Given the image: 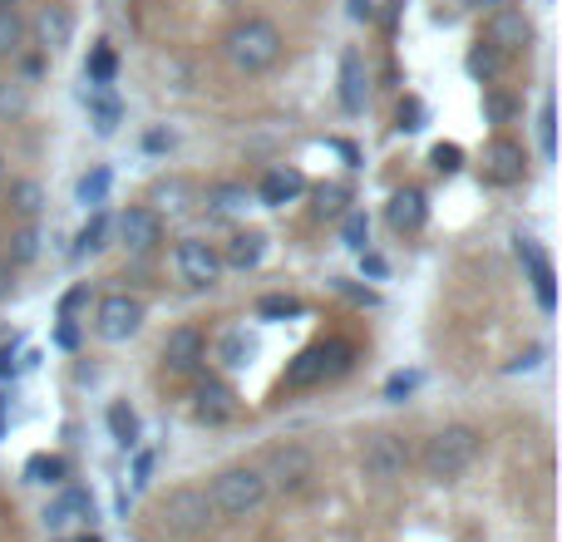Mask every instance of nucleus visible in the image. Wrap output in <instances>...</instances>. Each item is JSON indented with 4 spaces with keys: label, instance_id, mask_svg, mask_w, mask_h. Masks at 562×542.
<instances>
[{
    "label": "nucleus",
    "instance_id": "obj_34",
    "mask_svg": "<svg viewBox=\"0 0 562 542\" xmlns=\"http://www.w3.org/2000/svg\"><path fill=\"white\" fill-rule=\"evenodd\" d=\"M252 360V340L243 336V330H233V336L223 340V365H247Z\"/></svg>",
    "mask_w": 562,
    "mask_h": 542
},
{
    "label": "nucleus",
    "instance_id": "obj_1",
    "mask_svg": "<svg viewBox=\"0 0 562 542\" xmlns=\"http://www.w3.org/2000/svg\"><path fill=\"white\" fill-rule=\"evenodd\" d=\"M223 55L237 75H267L281 59V30L272 20H243V25L227 30Z\"/></svg>",
    "mask_w": 562,
    "mask_h": 542
},
{
    "label": "nucleus",
    "instance_id": "obj_44",
    "mask_svg": "<svg viewBox=\"0 0 562 542\" xmlns=\"http://www.w3.org/2000/svg\"><path fill=\"white\" fill-rule=\"evenodd\" d=\"M10 286H15V267L0 257V296H10Z\"/></svg>",
    "mask_w": 562,
    "mask_h": 542
},
{
    "label": "nucleus",
    "instance_id": "obj_11",
    "mask_svg": "<svg viewBox=\"0 0 562 542\" xmlns=\"http://www.w3.org/2000/svg\"><path fill=\"white\" fill-rule=\"evenodd\" d=\"M203 355H207V340L198 326H178L164 336V365L173 370V375H193V370L203 365Z\"/></svg>",
    "mask_w": 562,
    "mask_h": 542
},
{
    "label": "nucleus",
    "instance_id": "obj_46",
    "mask_svg": "<svg viewBox=\"0 0 562 542\" xmlns=\"http://www.w3.org/2000/svg\"><path fill=\"white\" fill-rule=\"evenodd\" d=\"M474 10H484V15H494V10H504V5H514V0H469Z\"/></svg>",
    "mask_w": 562,
    "mask_h": 542
},
{
    "label": "nucleus",
    "instance_id": "obj_32",
    "mask_svg": "<svg viewBox=\"0 0 562 542\" xmlns=\"http://www.w3.org/2000/svg\"><path fill=\"white\" fill-rule=\"evenodd\" d=\"M346 213V188H316V217H340Z\"/></svg>",
    "mask_w": 562,
    "mask_h": 542
},
{
    "label": "nucleus",
    "instance_id": "obj_37",
    "mask_svg": "<svg viewBox=\"0 0 562 542\" xmlns=\"http://www.w3.org/2000/svg\"><path fill=\"white\" fill-rule=\"evenodd\" d=\"M459 158H464V154H459L454 144H439L435 154H429V163H435L439 173H459Z\"/></svg>",
    "mask_w": 562,
    "mask_h": 542
},
{
    "label": "nucleus",
    "instance_id": "obj_40",
    "mask_svg": "<svg viewBox=\"0 0 562 542\" xmlns=\"http://www.w3.org/2000/svg\"><path fill=\"white\" fill-rule=\"evenodd\" d=\"M484 114L504 124V118H514V99H504V94H484Z\"/></svg>",
    "mask_w": 562,
    "mask_h": 542
},
{
    "label": "nucleus",
    "instance_id": "obj_9",
    "mask_svg": "<svg viewBox=\"0 0 562 542\" xmlns=\"http://www.w3.org/2000/svg\"><path fill=\"white\" fill-rule=\"evenodd\" d=\"M173 267L188 286H213V281L223 276V252H217L213 242H203V237H183V242L173 247Z\"/></svg>",
    "mask_w": 562,
    "mask_h": 542
},
{
    "label": "nucleus",
    "instance_id": "obj_8",
    "mask_svg": "<svg viewBox=\"0 0 562 542\" xmlns=\"http://www.w3.org/2000/svg\"><path fill=\"white\" fill-rule=\"evenodd\" d=\"M311 468H316L311 449H301V444H281V449H272V454H267L262 478H267V488H277V494H296V488H306Z\"/></svg>",
    "mask_w": 562,
    "mask_h": 542
},
{
    "label": "nucleus",
    "instance_id": "obj_33",
    "mask_svg": "<svg viewBox=\"0 0 562 542\" xmlns=\"http://www.w3.org/2000/svg\"><path fill=\"white\" fill-rule=\"evenodd\" d=\"M340 217H346V247H350V252H366V242H370L366 213H340Z\"/></svg>",
    "mask_w": 562,
    "mask_h": 542
},
{
    "label": "nucleus",
    "instance_id": "obj_20",
    "mask_svg": "<svg viewBox=\"0 0 562 542\" xmlns=\"http://www.w3.org/2000/svg\"><path fill=\"white\" fill-rule=\"evenodd\" d=\"M262 252H267V237H262V233H237L233 242L223 247V267L252 271L257 262H262Z\"/></svg>",
    "mask_w": 562,
    "mask_h": 542
},
{
    "label": "nucleus",
    "instance_id": "obj_12",
    "mask_svg": "<svg viewBox=\"0 0 562 542\" xmlns=\"http://www.w3.org/2000/svg\"><path fill=\"white\" fill-rule=\"evenodd\" d=\"M119 237H124L128 252H154V247L164 242V217H158L154 207H128V213L119 217Z\"/></svg>",
    "mask_w": 562,
    "mask_h": 542
},
{
    "label": "nucleus",
    "instance_id": "obj_42",
    "mask_svg": "<svg viewBox=\"0 0 562 542\" xmlns=\"http://www.w3.org/2000/svg\"><path fill=\"white\" fill-rule=\"evenodd\" d=\"M409 389H415V375H395V380L385 385V399H405Z\"/></svg>",
    "mask_w": 562,
    "mask_h": 542
},
{
    "label": "nucleus",
    "instance_id": "obj_47",
    "mask_svg": "<svg viewBox=\"0 0 562 542\" xmlns=\"http://www.w3.org/2000/svg\"><path fill=\"white\" fill-rule=\"evenodd\" d=\"M10 370H15V365H10V350H0V380H5Z\"/></svg>",
    "mask_w": 562,
    "mask_h": 542
},
{
    "label": "nucleus",
    "instance_id": "obj_22",
    "mask_svg": "<svg viewBox=\"0 0 562 542\" xmlns=\"http://www.w3.org/2000/svg\"><path fill=\"white\" fill-rule=\"evenodd\" d=\"M10 207H15L20 217H40L45 213V188L35 183V178H20V183H10Z\"/></svg>",
    "mask_w": 562,
    "mask_h": 542
},
{
    "label": "nucleus",
    "instance_id": "obj_50",
    "mask_svg": "<svg viewBox=\"0 0 562 542\" xmlns=\"http://www.w3.org/2000/svg\"><path fill=\"white\" fill-rule=\"evenodd\" d=\"M69 542H99V538H89V533H85V538H69Z\"/></svg>",
    "mask_w": 562,
    "mask_h": 542
},
{
    "label": "nucleus",
    "instance_id": "obj_29",
    "mask_svg": "<svg viewBox=\"0 0 562 542\" xmlns=\"http://www.w3.org/2000/svg\"><path fill=\"white\" fill-rule=\"evenodd\" d=\"M25 45V20L15 10H0V55H15Z\"/></svg>",
    "mask_w": 562,
    "mask_h": 542
},
{
    "label": "nucleus",
    "instance_id": "obj_36",
    "mask_svg": "<svg viewBox=\"0 0 562 542\" xmlns=\"http://www.w3.org/2000/svg\"><path fill=\"white\" fill-rule=\"evenodd\" d=\"M109 75H114V49L99 45L94 55H89V79H94V84H109Z\"/></svg>",
    "mask_w": 562,
    "mask_h": 542
},
{
    "label": "nucleus",
    "instance_id": "obj_7",
    "mask_svg": "<svg viewBox=\"0 0 562 542\" xmlns=\"http://www.w3.org/2000/svg\"><path fill=\"white\" fill-rule=\"evenodd\" d=\"M360 468H366V478H375V484H395V478H405L409 468V449L400 434H370L366 449H360Z\"/></svg>",
    "mask_w": 562,
    "mask_h": 542
},
{
    "label": "nucleus",
    "instance_id": "obj_10",
    "mask_svg": "<svg viewBox=\"0 0 562 542\" xmlns=\"http://www.w3.org/2000/svg\"><path fill=\"white\" fill-rule=\"evenodd\" d=\"M484 39L498 49V55H518V49L533 45V20H528L518 5H504V10H494V15H488Z\"/></svg>",
    "mask_w": 562,
    "mask_h": 542
},
{
    "label": "nucleus",
    "instance_id": "obj_27",
    "mask_svg": "<svg viewBox=\"0 0 562 542\" xmlns=\"http://www.w3.org/2000/svg\"><path fill=\"white\" fill-rule=\"evenodd\" d=\"M207 203H213L217 213H243V207H247V188L217 183V188H207Z\"/></svg>",
    "mask_w": 562,
    "mask_h": 542
},
{
    "label": "nucleus",
    "instance_id": "obj_6",
    "mask_svg": "<svg viewBox=\"0 0 562 542\" xmlns=\"http://www.w3.org/2000/svg\"><path fill=\"white\" fill-rule=\"evenodd\" d=\"M138 326H144V301L128 296V291H114V296L99 301L94 310V336L109 340V346H119V340L138 336Z\"/></svg>",
    "mask_w": 562,
    "mask_h": 542
},
{
    "label": "nucleus",
    "instance_id": "obj_39",
    "mask_svg": "<svg viewBox=\"0 0 562 542\" xmlns=\"http://www.w3.org/2000/svg\"><path fill=\"white\" fill-rule=\"evenodd\" d=\"M20 109H25V89H20V84H0V118L20 114Z\"/></svg>",
    "mask_w": 562,
    "mask_h": 542
},
{
    "label": "nucleus",
    "instance_id": "obj_15",
    "mask_svg": "<svg viewBox=\"0 0 562 542\" xmlns=\"http://www.w3.org/2000/svg\"><path fill=\"white\" fill-rule=\"evenodd\" d=\"M69 35H75V15H69L65 5H45L35 15V45L45 49V55H55V49L69 45Z\"/></svg>",
    "mask_w": 562,
    "mask_h": 542
},
{
    "label": "nucleus",
    "instance_id": "obj_19",
    "mask_svg": "<svg viewBox=\"0 0 562 542\" xmlns=\"http://www.w3.org/2000/svg\"><path fill=\"white\" fill-rule=\"evenodd\" d=\"M79 518H94V498L89 488H65L55 504L45 508V523L49 528H65V523H79Z\"/></svg>",
    "mask_w": 562,
    "mask_h": 542
},
{
    "label": "nucleus",
    "instance_id": "obj_3",
    "mask_svg": "<svg viewBox=\"0 0 562 542\" xmlns=\"http://www.w3.org/2000/svg\"><path fill=\"white\" fill-rule=\"evenodd\" d=\"M474 459H479V429L449 425L425 444V474L435 478V484H449V478H459Z\"/></svg>",
    "mask_w": 562,
    "mask_h": 542
},
{
    "label": "nucleus",
    "instance_id": "obj_5",
    "mask_svg": "<svg viewBox=\"0 0 562 542\" xmlns=\"http://www.w3.org/2000/svg\"><path fill=\"white\" fill-rule=\"evenodd\" d=\"M207 518H213V508H207V494H203V488H173V494L158 504V523H164L173 538L203 533Z\"/></svg>",
    "mask_w": 562,
    "mask_h": 542
},
{
    "label": "nucleus",
    "instance_id": "obj_38",
    "mask_svg": "<svg viewBox=\"0 0 562 542\" xmlns=\"http://www.w3.org/2000/svg\"><path fill=\"white\" fill-rule=\"evenodd\" d=\"M183 193H188V188L178 183V178H173V183H158V188H154V197L168 207V213H178V207H183Z\"/></svg>",
    "mask_w": 562,
    "mask_h": 542
},
{
    "label": "nucleus",
    "instance_id": "obj_45",
    "mask_svg": "<svg viewBox=\"0 0 562 542\" xmlns=\"http://www.w3.org/2000/svg\"><path fill=\"white\" fill-rule=\"evenodd\" d=\"M400 128H419V104H405V109H400Z\"/></svg>",
    "mask_w": 562,
    "mask_h": 542
},
{
    "label": "nucleus",
    "instance_id": "obj_26",
    "mask_svg": "<svg viewBox=\"0 0 562 542\" xmlns=\"http://www.w3.org/2000/svg\"><path fill=\"white\" fill-rule=\"evenodd\" d=\"M504 59L508 55H498L494 45H479V49H469V75H474V79H498Z\"/></svg>",
    "mask_w": 562,
    "mask_h": 542
},
{
    "label": "nucleus",
    "instance_id": "obj_31",
    "mask_svg": "<svg viewBox=\"0 0 562 542\" xmlns=\"http://www.w3.org/2000/svg\"><path fill=\"white\" fill-rule=\"evenodd\" d=\"M538 148H543V158H558V109L543 104V114H538Z\"/></svg>",
    "mask_w": 562,
    "mask_h": 542
},
{
    "label": "nucleus",
    "instance_id": "obj_13",
    "mask_svg": "<svg viewBox=\"0 0 562 542\" xmlns=\"http://www.w3.org/2000/svg\"><path fill=\"white\" fill-rule=\"evenodd\" d=\"M366 99H370L366 55L346 49V55H340V109H346V114H366Z\"/></svg>",
    "mask_w": 562,
    "mask_h": 542
},
{
    "label": "nucleus",
    "instance_id": "obj_2",
    "mask_svg": "<svg viewBox=\"0 0 562 542\" xmlns=\"http://www.w3.org/2000/svg\"><path fill=\"white\" fill-rule=\"evenodd\" d=\"M262 498H267L262 468H223V474L207 484V508H213V518H247L262 508Z\"/></svg>",
    "mask_w": 562,
    "mask_h": 542
},
{
    "label": "nucleus",
    "instance_id": "obj_14",
    "mask_svg": "<svg viewBox=\"0 0 562 542\" xmlns=\"http://www.w3.org/2000/svg\"><path fill=\"white\" fill-rule=\"evenodd\" d=\"M524 168H528V154L514 138H494V144L484 148V178H494V183H518Z\"/></svg>",
    "mask_w": 562,
    "mask_h": 542
},
{
    "label": "nucleus",
    "instance_id": "obj_17",
    "mask_svg": "<svg viewBox=\"0 0 562 542\" xmlns=\"http://www.w3.org/2000/svg\"><path fill=\"white\" fill-rule=\"evenodd\" d=\"M301 193H306L301 168H272V173H262V188H257V197H262L267 207H286V203H296Z\"/></svg>",
    "mask_w": 562,
    "mask_h": 542
},
{
    "label": "nucleus",
    "instance_id": "obj_43",
    "mask_svg": "<svg viewBox=\"0 0 562 542\" xmlns=\"http://www.w3.org/2000/svg\"><path fill=\"white\" fill-rule=\"evenodd\" d=\"M350 20H375V0H350Z\"/></svg>",
    "mask_w": 562,
    "mask_h": 542
},
{
    "label": "nucleus",
    "instance_id": "obj_35",
    "mask_svg": "<svg viewBox=\"0 0 562 542\" xmlns=\"http://www.w3.org/2000/svg\"><path fill=\"white\" fill-rule=\"evenodd\" d=\"M301 310V301L296 296H262L257 301V316H267V320H277V316H296Z\"/></svg>",
    "mask_w": 562,
    "mask_h": 542
},
{
    "label": "nucleus",
    "instance_id": "obj_18",
    "mask_svg": "<svg viewBox=\"0 0 562 542\" xmlns=\"http://www.w3.org/2000/svg\"><path fill=\"white\" fill-rule=\"evenodd\" d=\"M233 409H237V395L223 380H203V385H198V419L223 425V419H233Z\"/></svg>",
    "mask_w": 562,
    "mask_h": 542
},
{
    "label": "nucleus",
    "instance_id": "obj_24",
    "mask_svg": "<svg viewBox=\"0 0 562 542\" xmlns=\"http://www.w3.org/2000/svg\"><path fill=\"white\" fill-rule=\"evenodd\" d=\"M35 257H40V233L35 227H20V233L10 237V247H5V262L25 267V262H35Z\"/></svg>",
    "mask_w": 562,
    "mask_h": 542
},
{
    "label": "nucleus",
    "instance_id": "obj_41",
    "mask_svg": "<svg viewBox=\"0 0 562 542\" xmlns=\"http://www.w3.org/2000/svg\"><path fill=\"white\" fill-rule=\"evenodd\" d=\"M79 306H89V291H85V286H75V291H69V296H65V306H59V316L69 320V316H75Z\"/></svg>",
    "mask_w": 562,
    "mask_h": 542
},
{
    "label": "nucleus",
    "instance_id": "obj_21",
    "mask_svg": "<svg viewBox=\"0 0 562 542\" xmlns=\"http://www.w3.org/2000/svg\"><path fill=\"white\" fill-rule=\"evenodd\" d=\"M518 252L533 262V286H538V301H543V310H553L558 306V291H553V267H548V257L538 252V247H528V242H518Z\"/></svg>",
    "mask_w": 562,
    "mask_h": 542
},
{
    "label": "nucleus",
    "instance_id": "obj_16",
    "mask_svg": "<svg viewBox=\"0 0 562 542\" xmlns=\"http://www.w3.org/2000/svg\"><path fill=\"white\" fill-rule=\"evenodd\" d=\"M385 217H390V227H395V233H419V227H425V217H429L425 193H419V188H400V193L390 197Z\"/></svg>",
    "mask_w": 562,
    "mask_h": 542
},
{
    "label": "nucleus",
    "instance_id": "obj_49",
    "mask_svg": "<svg viewBox=\"0 0 562 542\" xmlns=\"http://www.w3.org/2000/svg\"><path fill=\"white\" fill-rule=\"evenodd\" d=\"M0 183H5V154H0Z\"/></svg>",
    "mask_w": 562,
    "mask_h": 542
},
{
    "label": "nucleus",
    "instance_id": "obj_25",
    "mask_svg": "<svg viewBox=\"0 0 562 542\" xmlns=\"http://www.w3.org/2000/svg\"><path fill=\"white\" fill-rule=\"evenodd\" d=\"M109 434L119 439L124 449H134V439H138V415L128 405H109Z\"/></svg>",
    "mask_w": 562,
    "mask_h": 542
},
{
    "label": "nucleus",
    "instance_id": "obj_4",
    "mask_svg": "<svg viewBox=\"0 0 562 542\" xmlns=\"http://www.w3.org/2000/svg\"><path fill=\"white\" fill-rule=\"evenodd\" d=\"M350 365H356V346H350V340H321V346L301 350V355L291 360L281 385L306 389V385H321V380H340Z\"/></svg>",
    "mask_w": 562,
    "mask_h": 542
},
{
    "label": "nucleus",
    "instance_id": "obj_28",
    "mask_svg": "<svg viewBox=\"0 0 562 542\" xmlns=\"http://www.w3.org/2000/svg\"><path fill=\"white\" fill-rule=\"evenodd\" d=\"M104 237H109V217L94 207V217L79 227V247H75V252H79V257H85V252H99V247H104Z\"/></svg>",
    "mask_w": 562,
    "mask_h": 542
},
{
    "label": "nucleus",
    "instance_id": "obj_48",
    "mask_svg": "<svg viewBox=\"0 0 562 542\" xmlns=\"http://www.w3.org/2000/svg\"><path fill=\"white\" fill-rule=\"evenodd\" d=\"M20 5V0H0V10H15Z\"/></svg>",
    "mask_w": 562,
    "mask_h": 542
},
{
    "label": "nucleus",
    "instance_id": "obj_23",
    "mask_svg": "<svg viewBox=\"0 0 562 542\" xmlns=\"http://www.w3.org/2000/svg\"><path fill=\"white\" fill-rule=\"evenodd\" d=\"M65 474H69L65 459H55V454H35V459L25 464V478H30V484H65Z\"/></svg>",
    "mask_w": 562,
    "mask_h": 542
},
{
    "label": "nucleus",
    "instance_id": "obj_30",
    "mask_svg": "<svg viewBox=\"0 0 562 542\" xmlns=\"http://www.w3.org/2000/svg\"><path fill=\"white\" fill-rule=\"evenodd\" d=\"M109 197V168H94V173L79 178V203L85 207H99Z\"/></svg>",
    "mask_w": 562,
    "mask_h": 542
}]
</instances>
